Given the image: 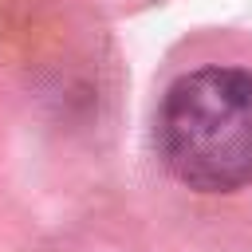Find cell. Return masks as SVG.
Returning <instances> with one entry per match:
<instances>
[{"mask_svg": "<svg viewBox=\"0 0 252 252\" xmlns=\"http://www.w3.org/2000/svg\"><path fill=\"white\" fill-rule=\"evenodd\" d=\"M154 161L217 220H252V51L220 43L177 63L150 118Z\"/></svg>", "mask_w": 252, "mask_h": 252, "instance_id": "1", "label": "cell"}]
</instances>
